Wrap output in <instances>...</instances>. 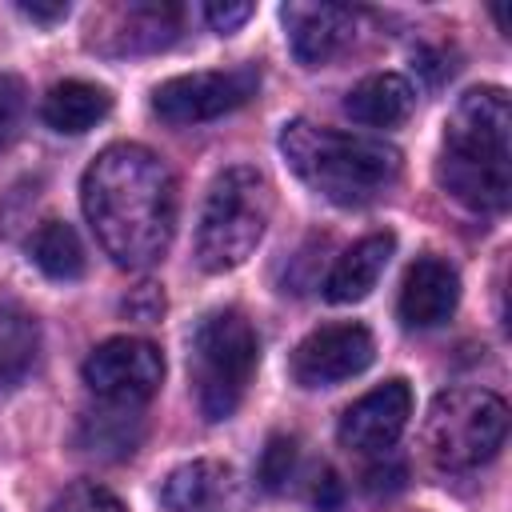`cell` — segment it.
Instances as JSON below:
<instances>
[{
  "label": "cell",
  "instance_id": "4",
  "mask_svg": "<svg viewBox=\"0 0 512 512\" xmlns=\"http://www.w3.org/2000/svg\"><path fill=\"white\" fill-rule=\"evenodd\" d=\"M272 220V184L264 172L236 164L224 168L204 200L200 228H196V264L204 272H232L240 268L256 244L264 240Z\"/></svg>",
  "mask_w": 512,
  "mask_h": 512
},
{
  "label": "cell",
  "instance_id": "9",
  "mask_svg": "<svg viewBox=\"0 0 512 512\" xmlns=\"http://www.w3.org/2000/svg\"><path fill=\"white\" fill-rule=\"evenodd\" d=\"M180 36V8L160 0H120L88 20L84 44L100 56H144L160 52Z\"/></svg>",
  "mask_w": 512,
  "mask_h": 512
},
{
  "label": "cell",
  "instance_id": "11",
  "mask_svg": "<svg viewBox=\"0 0 512 512\" xmlns=\"http://www.w3.org/2000/svg\"><path fill=\"white\" fill-rule=\"evenodd\" d=\"M412 416V388L408 380H384L380 388L352 400L336 424V436L352 452H388Z\"/></svg>",
  "mask_w": 512,
  "mask_h": 512
},
{
  "label": "cell",
  "instance_id": "6",
  "mask_svg": "<svg viewBox=\"0 0 512 512\" xmlns=\"http://www.w3.org/2000/svg\"><path fill=\"white\" fill-rule=\"evenodd\" d=\"M508 436V404L488 388H448L424 420V452L444 472L488 464Z\"/></svg>",
  "mask_w": 512,
  "mask_h": 512
},
{
  "label": "cell",
  "instance_id": "10",
  "mask_svg": "<svg viewBox=\"0 0 512 512\" xmlns=\"http://www.w3.org/2000/svg\"><path fill=\"white\" fill-rule=\"evenodd\" d=\"M376 360V340L364 324H324L308 332L292 352V376L300 388H332L360 376Z\"/></svg>",
  "mask_w": 512,
  "mask_h": 512
},
{
  "label": "cell",
  "instance_id": "7",
  "mask_svg": "<svg viewBox=\"0 0 512 512\" xmlns=\"http://www.w3.org/2000/svg\"><path fill=\"white\" fill-rule=\"evenodd\" d=\"M256 92H260V72L252 64L188 72V76L164 80L152 92V112L172 128H188V124H204V120L244 108Z\"/></svg>",
  "mask_w": 512,
  "mask_h": 512
},
{
  "label": "cell",
  "instance_id": "25",
  "mask_svg": "<svg viewBox=\"0 0 512 512\" xmlns=\"http://www.w3.org/2000/svg\"><path fill=\"white\" fill-rule=\"evenodd\" d=\"M256 8L252 4H204V20L216 28V32H236Z\"/></svg>",
  "mask_w": 512,
  "mask_h": 512
},
{
  "label": "cell",
  "instance_id": "23",
  "mask_svg": "<svg viewBox=\"0 0 512 512\" xmlns=\"http://www.w3.org/2000/svg\"><path fill=\"white\" fill-rule=\"evenodd\" d=\"M24 112H28V88L20 76L0 72V148H8L20 128H24Z\"/></svg>",
  "mask_w": 512,
  "mask_h": 512
},
{
  "label": "cell",
  "instance_id": "16",
  "mask_svg": "<svg viewBox=\"0 0 512 512\" xmlns=\"http://www.w3.org/2000/svg\"><path fill=\"white\" fill-rule=\"evenodd\" d=\"M412 104H416V92H412V84L400 72L364 76L344 96V112L356 124H368V128H396V124H404L408 112H412Z\"/></svg>",
  "mask_w": 512,
  "mask_h": 512
},
{
  "label": "cell",
  "instance_id": "3",
  "mask_svg": "<svg viewBox=\"0 0 512 512\" xmlns=\"http://www.w3.org/2000/svg\"><path fill=\"white\" fill-rule=\"evenodd\" d=\"M288 168L324 200L340 208H364L388 196L400 180V148L380 136L340 132L312 120H288L280 132Z\"/></svg>",
  "mask_w": 512,
  "mask_h": 512
},
{
  "label": "cell",
  "instance_id": "22",
  "mask_svg": "<svg viewBox=\"0 0 512 512\" xmlns=\"http://www.w3.org/2000/svg\"><path fill=\"white\" fill-rule=\"evenodd\" d=\"M48 512H128L124 500L116 492H108L104 484H92V480H80L72 488H64Z\"/></svg>",
  "mask_w": 512,
  "mask_h": 512
},
{
  "label": "cell",
  "instance_id": "26",
  "mask_svg": "<svg viewBox=\"0 0 512 512\" xmlns=\"http://www.w3.org/2000/svg\"><path fill=\"white\" fill-rule=\"evenodd\" d=\"M340 480H336V472L332 468H320L316 472V480H312V504L320 508V512H336L340 508Z\"/></svg>",
  "mask_w": 512,
  "mask_h": 512
},
{
  "label": "cell",
  "instance_id": "8",
  "mask_svg": "<svg viewBox=\"0 0 512 512\" xmlns=\"http://www.w3.org/2000/svg\"><path fill=\"white\" fill-rule=\"evenodd\" d=\"M160 380H164V356L152 340L140 336H112L96 344L84 360V384L104 404L140 408L156 396Z\"/></svg>",
  "mask_w": 512,
  "mask_h": 512
},
{
  "label": "cell",
  "instance_id": "28",
  "mask_svg": "<svg viewBox=\"0 0 512 512\" xmlns=\"http://www.w3.org/2000/svg\"><path fill=\"white\" fill-rule=\"evenodd\" d=\"M16 8H20L28 20H36V24H56V20H64V16H68V4H64V0H56V4H40V0H32V4H28V0H20Z\"/></svg>",
  "mask_w": 512,
  "mask_h": 512
},
{
  "label": "cell",
  "instance_id": "15",
  "mask_svg": "<svg viewBox=\"0 0 512 512\" xmlns=\"http://www.w3.org/2000/svg\"><path fill=\"white\" fill-rule=\"evenodd\" d=\"M232 492V468L220 460H192L168 472L160 500L172 512H220Z\"/></svg>",
  "mask_w": 512,
  "mask_h": 512
},
{
  "label": "cell",
  "instance_id": "2",
  "mask_svg": "<svg viewBox=\"0 0 512 512\" xmlns=\"http://www.w3.org/2000/svg\"><path fill=\"white\" fill-rule=\"evenodd\" d=\"M440 188L472 212H504L512 200V104L504 88H472L444 124Z\"/></svg>",
  "mask_w": 512,
  "mask_h": 512
},
{
  "label": "cell",
  "instance_id": "14",
  "mask_svg": "<svg viewBox=\"0 0 512 512\" xmlns=\"http://www.w3.org/2000/svg\"><path fill=\"white\" fill-rule=\"evenodd\" d=\"M392 252H396V236L392 232H372V236L356 240L332 264V272L324 276V296L332 304H356V300H364L376 288L380 272L388 268Z\"/></svg>",
  "mask_w": 512,
  "mask_h": 512
},
{
  "label": "cell",
  "instance_id": "21",
  "mask_svg": "<svg viewBox=\"0 0 512 512\" xmlns=\"http://www.w3.org/2000/svg\"><path fill=\"white\" fill-rule=\"evenodd\" d=\"M296 460H300L296 440H292V436H272V440L264 444V452H260V468H256L260 484H264L268 492L288 488V480L296 476Z\"/></svg>",
  "mask_w": 512,
  "mask_h": 512
},
{
  "label": "cell",
  "instance_id": "17",
  "mask_svg": "<svg viewBox=\"0 0 512 512\" xmlns=\"http://www.w3.org/2000/svg\"><path fill=\"white\" fill-rule=\"evenodd\" d=\"M112 112V92L92 84V80H60L48 88L44 96V124L64 132V136H80L88 128H96L104 116Z\"/></svg>",
  "mask_w": 512,
  "mask_h": 512
},
{
  "label": "cell",
  "instance_id": "20",
  "mask_svg": "<svg viewBox=\"0 0 512 512\" xmlns=\"http://www.w3.org/2000/svg\"><path fill=\"white\" fill-rule=\"evenodd\" d=\"M28 256L52 280H80L84 276V244H80L76 228L64 220H44L28 240Z\"/></svg>",
  "mask_w": 512,
  "mask_h": 512
},
{
  "label": "cell",
  "instance_id": "27",
  "mask_svg": "<svg viewBox=\"0 0 512 512\" xmlns=\"http://www.w3.org/2000/svg\"><path fill=\"white\" fill-rule=\"evenodd\" d=\"M364 480H368L372 492H392V488L404 484V464H400V460H392V464H372V468L364 472Z\"/></svg>",
  "mask_w": 512,
  "mask_h": 512
},
{
  "label": "cell",
  "instance_id": "24",
  "mask_svg": "<svg viewBox=\"0 0 512 512\" xmlns=\"http://www.w3.org/2000/svg\"><path fill=\"white\" fill-rule=\"evenodd\" d=\"M124 312L136 320H160L164 312V292L156 284H140L132 296H124Z\"/></svg>",
  "mask_w": 512,
  "mask_h": 512
},
{
  "label": "cell",
  "instance_id": "13",
  "mask_svg": "<svg viewBox=\"0 0 512 512\" xmlns=\"http://www.w3.org/2000/svg\"><path fill=\"white\" fill-rule=\"evenodd\" d=\"M460 304V276L440 256H420L400 284V320L404 328H440Z\"/></svg>",
  "mask_w": 512,
  "mask_h": 512
},
{
  "label": "cell",
  "instance_id": "18",
  "mask_svg": "<svg viewBox=\"0 0 512 512\" xmlns=\"http://www.w3.org/2000/svg\"><path fill=\"white\" fill-rule=\"evenodd\" d=\"M40 356V320L8 292H0V384H20Z\"/></svg>",
  "mask_w": 512,
  "mask_h": 512
},
{
  "label": "cell",
  "instance_id": "1",
  "mask_svg": "<svg viewBox=\"0 0 512 512\" xmlns=\"http://www.w3.org/2000/svg\"><path fill=\"white\" fill-rule=\"evenodd\" d=\"M84 216L112 264L140 272L156 264L176 232L172 168L144 144H108L80 180Z\"/></svg>",
  "mask_w": 512,
  "mask_h": 512
},
{
  "label": "cell",
  "instance_id": "5",
  "mask_svg": "<svg viewBox=\"0 0 512 512\" xmlns=\"http://www.w3.org/2000/svg\"><path fill=\"white\" fill-rule=\"evenodd\" d=\"M256 364L260 340L240 308H216L196 324L188 344V372L204 420L220 424L240 408Z\"/></svg>",
  "mask_w": 512,
  "mask_h": 512
},
{
  "label": "cell",
  "instance_id": "12",
  "mask_svg": "<svg viewBox=\"0 0 512 512\" xmlns=\"http://www.w3.org/2000/svg\"><path fill=\"white\" fill-rule=\"evenodd\" d=\"M284 32H288V48L304 68H320L328 60H336L352 36H356V12L344 4H304L292 0L280 8Z\"/></svg>",
  "mask_w": 512,
  "mask_h": 512
},
{
  "label": "cell",
  "instance_id": "19",
  "mask_svg": "<svg viewBox=\"0 0 512 512\" xmlns=\"http://www.w3.org/2000/svg\"><path fill=\"white\" fill-rule=\"evenodd\" d=\"M140 436H144V420L136 408H124V404H104L96 412H84L80 432H76L80 448L92 456H104V460L132 456Z\"/></svg>",
  "mask_w": 512,
  "mask_h": 512
}]
</instances>
